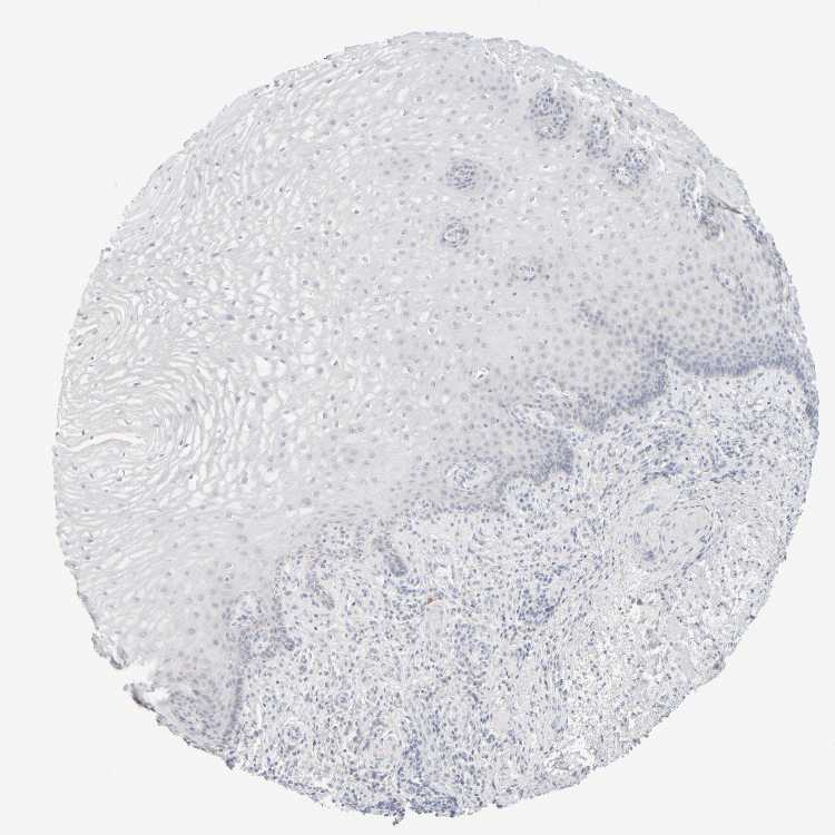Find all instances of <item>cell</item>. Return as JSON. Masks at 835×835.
I'll list each match as a JSON object with an SVG mask.
<instances>
[{
  "label": "cell",
  "instance_id": "1",
  "mask_svg": "<svg viewBox=\"0 0 835 835\" xmlns=\"http://www.w3.org/2000/svg\"><path fill=\"white\" fill-rule=\"evenodd\" d=\"M528 119L538 141L559 143L571 134L574 108L563 91L546 86L530 98Z\"/></svg>",
  "mask_w": 835,
  "mask_h": 835
},
{
  "label": "cell",
  "instance_id": "3",
  "mask_svg": "<svg viewBox=\"0 0 835 835\" xmlns=\"http://www.w3.org/2000/svg\"><path fill=\"white\" fill-rule=\"evenodd\" d=\"M586 152L593 159H599L607 154L609 149V131L607 123L595 117L588 125L585 139Z\"/></svg>",
  "mask_w": 835,
  "mask_h": 835
},
{
  "label": "cell",
  "instance_id": "2",
  "mask_svg": "<svg viewBox=\"0 0 835 835\" xmlns=\"http://www.w3.org/2000/svg\"><path fill=\"white\" fill-rule=\"evenodd\" d=\"M445 180L451 189L461 193H474L485 188L491 180V174L483 163L465 157L449 163Z\"/></svg>",
  "mask_w": 835,
  "mask_h": 835
}]
</instances>
